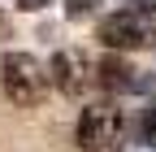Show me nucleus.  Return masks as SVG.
<instances>
[{
    "instance_id": "obj_1",
    "label": "nucleus",
    "mask_w": 156,
    "mask_h": 152,
    "mask_svg": "<svg viewBox=\"0 0 156 152\" xmlns=\"http://www.w3.org/2000/svg\"><path fill=\"white\" fill-rule=\"evenodd\" d=\"M126 135V122H122V109L117 104H91L83 109V122H78V143L83 152H117Z\"/></svg>"
},
{
    "instance_id": "obj_2",
    "label": "nucleus",
    "mask_w": 156,
    "mask_h": 152,
    "mask_svg": "<svg viewBox=\"0 0 156 152\" xmlns=\"http://www.w3.org/2000/svg\"><path fill=\"white\" fill-rule=\"evenodd\" d=\"M0 78H5L9 100H17V104H39L48 91V74L30 52H9L5 65H0Z\"/></svg>"
},
{
    "instance_id": "obj_3",
    "label": "nucleus",
    "mask_w": 156,
    "mask_h": 152,
    "mask_svg": "<svg viewBox=\"0 0 156 152\" xmlns=\"http://www.w3.org/2000/svg\"><path fill=\"white\" fill-rule=\"evenodd\" d=\"M100 39H104L108 48H139V44H143V22H139L134 13H113V17H104Z\"/></svg>"
},
{
    "instance_id": "obj_4",
    "label": "nucleus",
    "mask_w": 156,
    "mask_h": 152,
    "mask_svg": "<svg viewBox=\"0 0 156 152\" xmlns=\"http://www.w3.org/2000/svg\"><path fill=\"white\" fill-rule=\"evenodd\" d=\"M52 74H56V87L65 91V96H78L83 91V56L78 52H56L52 56Z\"/></svg>"
},
{
    "instance_id": "obj_5",
    "label": "nucleus",
    "mask_w": 156,
    "mask_h": 152,
    "mask_svg": "<svg viewBox=\"0 0 156 152\" xmlns=\"http://www.w3.org/2000/svg\"><path fill=\"white\" fill-rule=\"evenodd\" d=\"M95 74H100V83H104V87H113V91H134V87H139V78H130L134 70H130L126 61H117V56H104Z\"/></svg>"
},
{
    "instance_id": "obj_6",
    "label": "nucleus",
    "mask_w": 156,
    "mask_h": 152,
    "mask_svg": "<svg viewBox=\"0 0 156 152\" xmlns=\"http://www.w3.org/2000/svg\"><path fill=\"white\" fill-rule=\"evenodd\" d=\"M91 9H95V0H65V13L69 17H87Z\"/></svg>"
},
{
    "instance_id": "obj_7",
    "label": "nucleus",
    "mask_w": 156,
    "mask_h": 152,
    "mask_svg": "<svg viewBox=\"0 0 156 152\" xmlns=\"http://www.w3.org/2000/svg\"><path fill=\"white\" fill-rule=\"evenodd\" d=\"M52 0H17V9H26V13H39V9H48Z\"/></svg>"
},
{
    "instance_id": "obj_8",
    "label": "nucleus",
    "mask_w": 156,
    "mask_h": 152,
    "mask_svg": "<svg viewBox=\"0 0 156 152\" xmlns=\"http://www.w3.org/2000/svg\"><path fill=\"white\" fill-rule=\"evenodd\" d=\"M147 139L156 143V113H152V118H147Z\"/></svg>"
},
{
    "instance_id": "obj_9",
    "label": "nucleus",
    "mask_w": 156,
    "mask_h": 152,
    "mask_svg": "<svg viewBox=\"0 0 156 152\" xmlns=\"http://www.w3.org/2000/svg\"><path fill=\"white\" fill-rule=\"evenodd\" d=\"M147 5H152V9H156V0H147Z\"/></svg>"
}]
</instances>
